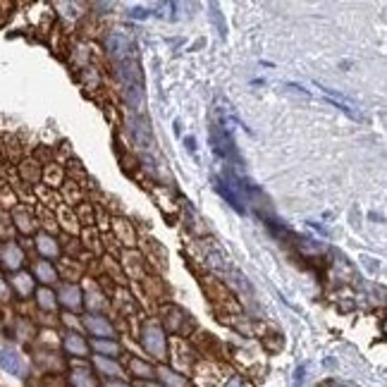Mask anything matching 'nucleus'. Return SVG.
<instances>
[{
    "label": "nucleus",
    "instance_id": "1",
    "mask_svg": "<svg viewBox=\"0 0 387 387\" xmlns=\"http://www.w3.org/2000/svg\"><path fill=\"white\" fill-rule=\"evenodd\" d=\"M0 368L7 371L10 375H17V378H24L27 373V363L22 359V354L12 346H3L0 349Z\"/></svg>",
    "mask_w": 387,
    "mask_h": 387
},
{
    "label": "nucleus",
    "instance_id": "2",
    "mask_svg": "<svg viewBox=\"0 0 387 387\" xmlns=\"http://www.w3.org/2000/svg\"><path fill=\"white\" fill-rule=\"evenodd\" d=\"M3 263H5L7 268H17L22 263V251L17 249V246H12V244L5 246V249H3Z\"/></svg>",
    "mask_w": 387,
    "mask_h": 387
},
{
    "label": "nucleus",
    "instance_id": "3",
    "mask_svg": "<svg viewBox=\"0 0 387 387\" xmlns=\"http://www.w3.org/2000/svg\"><path fill=\"white\" fill-rule=\"evenodd\" d=\"M72 385L76 387H93L96 382H93V378H91V373H84V371H76L74 375H72Z\"/></svg>",
    "mask_w": 387,
    "mask_h": 387
},
{
    "label": "nucleus",
    "instance_id": "4",
    "mask_svg": "<svg viewBox=\"0 0 387 387\" xmlns=\"http://www.w3.org/2000/svg\"><path fill=\"white\" fill-rule=\"evenodd\" d=\"M67 349H69V352H74V354H84V352H86V344H84V342L76 337V335H69V337H67Z\"/></svg>",
    "mask_w": 387,
    "mask_h": 387
},
{
    "label": "nucleus",
    "instance_id": "5",
    "mask_svg": "<svg viewBox=\"0 0 387 387\" xmlns=\"http://www.w3.org/2000/svg\"><path fill=\"white\" fill-rule=\"evenodd\" d=\"M86 325H89L93 332H103V335H110V332H112L110 325L103 323V320H98V318H89V320H86Z\"/></svg>",
    "mask_w": 387,
    "mask_h": 387
},
{
    "label": "nucleus",
    "instance_id": "6",
    "mask_svg": "<svg viewBox=\"0 0 387 387\" xmlns=\"http://www.w3.org/2000/svg\"><path fill=\"white\" fill-rule=\"evenodd\" d=\"M38 273H41V277H46V280H53V270L43 263V265H38Z\"/></svg>",
    "mask_w": 387,
    "mask_h": 387
},
{
    "label": "nucleus",
    "instance_id": "7",
    "mask_svg": "<svg viewBox=\"0 0 387 387\" xmlns=\"http://www.w3.org/2000/svg\"><path fill=\"white\" fill-rule=\"evenodd\" d=\"M38 246H41V251H46V254H55V246H53V244H48V239H41V244H38Z\"/></svg>",
    "mask_w": 387,
    "mask_h": 387
},
{
    "label": "nucleus",
    "instance_id": "8",
    "mask_svg": "<svg viewBox=\"0 0 387 387\" xmlns=\"http://www.w3.org/2000/svg\"><path fill=\"white\" fill-rule=\"evenodd\" d=\"M98 346H101V349H108V352H118L115 344H103V342H98Z\"/></svg>",
    "mask_w": 387,
    "mask_h": 387
},
{
    "label": "nucleus",
    "instance_id": "9",
    "mask_svg": "<svg viewBox=\"0 0 387 387\" xmlns=\"http://www.w3.org/2000/svg\"><path fill=\"white\" fill-rule=\"evenodd\" d=\"M332 387H356V385H352V382H332Z\"/></svg>",
    "mask_w": 387,
    "mask_h": 387
},
{
    "label": "nucleus",
    "instance_id": "10",
    "mask_svg": "<svg viewBox=\"0 0 387 387\" xmlns=\"http://www.w3.org/2000/svg\"><path fill=\"white\" fill-rule=\"evenodd\" d=\"M3 297H7V287L0 282V299H3Z\"/></svg>",
    "mask_w": 387,
    "mask_h": 387
}]
</instances>
